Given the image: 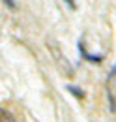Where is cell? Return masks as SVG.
I'll return each instance as SVG.
<instances>
[{
    "instance_id": "6da1fadb",
    "label": "cell",
    "mask_w": 116,
    "mask_h": 122,
    "mask_svg": "<svg viewBox=\"0 0 116 122\" xmlns=\"http://www.w3.org/2000/svg\"><path fill=\"white\" fill-rule=\"evenodd\" d=\"M79 53H81V56H82L84 60L92 62V64H101L103 62V55H92V53H88V49H86V45H84L82 40L79 41Z\"/></svg>"
},
{
    "instance_id": "7a4b0ae2",
    "label": "cell",
    "mask_w": 116,
    "mask_h": 122,
    "mask_svg": "<svg viewBox=\"0 0 116 122\" xmlns=\"http://www.w3.org/2000/svg\"><path fill=\"white\" fill-rule=\"evenodd\" d=\"M0 122H17V118L13 117V113H10L8 109L0 107Z\"/></svg>"
},
{
    "instance_id": "3957f363",
    "label": "cell",
    "mask_w": 116,
    "mask_h": 122,
    "mask_svg": "<svg viewBox=\"0 0 116 122\" xmlns=\"http://www.w3.org/2000/svg\"><path fill=\"white\" fill-rule=\"evenodd\" d=\"M68 90L71 92L73 96H77V98H79V100H82V98H84V92L81 90V88H79V86H73V85H69V86H68Z\"/></svg>"
},
{
    "instance_id": "277c9868",
    "label": "cell",
    "mask_w": 116,
    "mask_h": 122,
    "mask_svg": "<svg viewBox=\"0 0 116 122\" xmlns=\"http://www.w3.org/2000/svg\"><path fill=\"white\" fill-rule=\"evenodd\" d=\"M2 2H4L10 10H13V8H15V0H2Z\"/></svg>"
},
{
    "instance_id": "5b68a950",
    "label": "cell",
    "mask_w": 116,
    "mask_h": 122,
    "mask_svg": "<svg viewBox=\"0 0 116 122\" xmlns=\"http://www.w3.org/2000/svg\"><path fill=\"white\" fill-rule=\"evenodd\" d=\"M64 2H66V4H68V6L71 8V10H75V8H77V4H75V0H64Z\"/></svg>"
},
{
    "instance_id": "8992f818",
    "label": "cell",
    "mask_w": 116,
    "mask_h": 122,
    "mask_svg": "<svg viewBox=\"0 0 116 122\" xmlns=\"http://www.w3.org/2000/svg\"><path fill=\"white\" fill-rule=\"evenodd\" d=\"M112 77H116V62H114V66H112V70H111V75H109V81H111Z\"/></svg>"
}]
</instances>
